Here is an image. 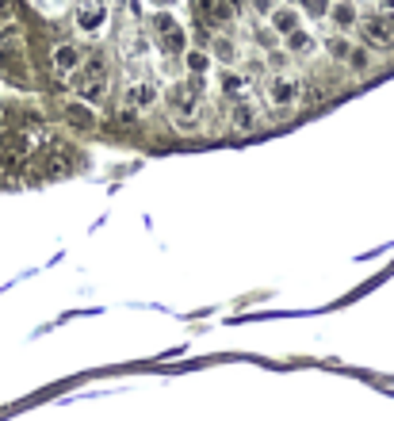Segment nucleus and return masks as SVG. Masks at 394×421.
<instances>
[{"instance_id":"obj_1","label":"nucleus","mask_w":394,"mask_h":421,"mask_svg":"<svg viewBox=\"0 0 394 421\" xmlns=\"http://www.w3.org/2000/svg\"><path fill=\"white\" fill-rule=\"evenodd\" d=\"M169 108H173L180 131H196L199 108H203V81H199V77H188V81L173 84V88H169Z\"/></svg>"},{"instance_id":"obj_2","label":"nucleus","mask_w":394,"mask_h":421,"mask_svg":"<svg viewBox=\"0 0 394 421\" xmlns=\"http://www.w3.org/2000/svg\"><path fill=\"white\" fill-rule=\"evenodd\" d=\"M77 96H81V104H92V100H100L107 92V62L104 54H92V58L81 62V69H77Z\"/></svg>"},{"instance_id":"obj_3","label":"nucleus","mask_w":394,"mask_h":421,"mask_svg":"<svg viewBox=\"0 0 394 421\" xmlns=\"http://www.w3.org/2000/svg\"><path fill=\"white\" fill-rule=\"evenodd\" d=\"M264 96H268L272 108L288 111V108H295L299 100H303V81L291 77V73H276L268 84H264Z\"/></svg>"},{"instance_id":"obj_4","label":"nucleus","mask_w":394,"mask_h":421,"mask_svg":"<svg viewBox=\"0 0 394 421\" xmlns=\"http://www.w3.org/2000/svg\"><path fill=\"white\" fill-rule=\"evenodd\" d=\"M360 35H364V42L375 46V50H391L394 46V24L386 16H379V12L360 19Z\"/></svg>"},{"instance_id":"obj_5","label":"nucleus","mask_w":394,"mask_h":421,"mask_svg":"<svg viewBox=\"0 0 394 421\" xmlns=\"http://www.w3.org/2000/svg\"><path fill=\"white\" fill-rule=\"evenodd\" d=\"M73 24H77V31H84V35L104 31L107 4H104V0H81V4H77V12H73Z\"/></svg>"},{"instance_id":"obj_6","label":"nucleus","mask_w":394,"mask_h":421,"mask_svg":"<svg viewBox=\"0 0 394 421\" xmlns=\"http://www.w3.org/2000/svg\"><path fill=\"white\" fill-rule=\"evenodd\" d=\"M81 62H84V54H81L77 42H58V46L50 50V69L58 77H73L77 69H81Z\"/></svg>"},{"instance_id":"obj_7","label":"nucleus","mask_w":394,"mask_h":421,"mask_svg":"<svg viewBox=\"0 0 394 421\" xmlns=\"http://www.w3.org/2000/svg\"><path fill=\"white\" fill-rule=\"evenodd\" d=\"M153 31H157V42H161L165 50H169V54H173V50H188L184 46V27L176 24L173 16H153Z\"/></svg>"},{"instance_id":"obj_8","label":"nucleus","mask_w":394,"mask_h":421,"mask_svg":"<svg viewBox=\"0 0 394 421\" xmlns=\"http://www.w3.org/2000/svg\"><path fill=\"white\" fill-rule=\"evenodd\" d=\"M153 100H157V84L142 77V81H131V88H126L123 104H126V111H146Z\"/></svg>"},{"instance_id":"obj_9","label":"nucleus","mask_w":394,"mask_h":421,"mask_svg":"<svg viewBox=\"0 0 394 421\" xmlns=\"http://www.w3.org/2000/svg\"><path fill=\"white\" fill-rule=\"evenodd\" d=\"M42 173H46V176H69V173H73V153L54 146L46 157H42Z\"/></svg>"},{"instance_id":"obj_10","label":"nucleus","mask_w":394,"mask_h":421,"mask_svg":"<svg viewBox=\"0 0 394 421\" xmlns=\"http://www.w3.org/2000/svg\"><path fill=\"white\" fill-rule=\"evenodd\" d=\"M66 123L73 127V131H92L96 127V111L88 108V104H81V100H73V104H66Z\"/></svg>"},{"instance_id":"obj_11","label":"nucleus","mask_w":394,"mask_h":421,"mask_svg":"<svg viewBox=\"0 0 394 421\" xmlns=\"http://www.w3.org/2000/svg\"><path fill=\"white\" fill-rule=\"evenodd\" d=\"M256 119H261V111H256L253 104H234V111H230V127L234 131H253Z\"/></svg>"},{"instance_id":"obj_12","label":"nucleus","mask_w":394,"mask_h":421,"mask_svg":"<svg viewBox=\"0 0 394 421\" xmlns=\"http://www.w3.org/2000/svg\"><path fill=\"white\" fill-rule=\"evenodd\" d=\"M199 8H203V16L211 19V24H226V19H234V12H230L226 0H199Z\"/></svg>"},{"instance_id":"obj_13","label":"nucleus","mask_w":394,"mask_h":421,"mask_svg":"<svg viewBox=\"0 0 394 421\" xmlns=\"http://www.w3.org/2000/svg\"><path fill=\"white\" fill-rule=\"evenodd\" d=\"M283 42H288V50L291 54H299V58H306V54H314V39L299 27V31H291V35H283Z\"/></svg>"},{"instance_id":"obj_14","label":"nucleus","mask_w":394,"mask_h":421,"mask_svg":"<svg viewBox=\"0 0 394 421\" xmlns=\"http://www.w3.org/2000/svg\"><path fill=\"white\" fill-rule=\"evenodd\" d=\"M272 27H276L279 35L299 31V12L295 8H276V12H272Z\"/></svg>"},{"instance_id":"obj_15","label":"nucleus","mask_w":394,"mask_h":421,"mask_svg":"<svg viewBox=\"0 0 394 421\" xmlns=\"http://www.w3.org/2000/svg\"><path fill=\"white\" fill-rule=\"evenodd\" d=\"M353 50H356V46L345 39V35H333V39H326V54H329L333 62H348V54H353Z\"/></svg>"},{"instance_id":"obj_16","label":"nucleus","mask_w":394,"mask_h":421,"mask_svg":"<svg viewBox=\"0 0 394 421\" xmlns=\"http://www.w3.org/2000/svg\"><path fill=\"white\" fill-rule=\"evenodd\" d=\"M184 66H188L191 77H203L211 69V58H207L203 50H184Z\"/></svg>"},{"instance_id":"obj_17","label":"nucleus","mask_w":394,"mask_h":421,"mask_svg":"<svg viewBox=\"0 0 394 421\" xmlns=\"http://www.w3.org/2000/svg\"><path fill=\"white\" fill-rule=\"evenodd\" d=\"M333 24L345 27V31H348V27H356V8H353V0H341V4L333 8Z\"/></svg>"},{"instance_id":"obj_18","label":"nucleus","mask_w":394,"mask_h":421,"mask_svg":"<svg viewBox=\"0 0 394 421\" xmlns=\"http://www.w3.org/2000/svg\"><path fill=\"white\" fill-rule=\"evenodd\" d=\"M211 46H214V58H218V62H238V46H234L230 39H222V35H218Z\"/></svg>"},{"instance_id":"obj_19","label":"nucleus","mask_w":394,"mask_h":421,"mask_svg":"<svg viewBox=\"0 0 394 421\" xmlns=\"http://www.w3.org/2000/svg\"><path fill=\"white\" fill-rule=\"evenodd\" d=\"M222 88H226V96H245V92H249V77H241V73H230V77H226V84H222Z\"/></svg>"},{"instance_id":"obj_20","label":"nucleus","mask_w":394,"mask_h":421,"mask_svg":"<svg viewBox=\"0 0 394 421\" xmlns=\"http://www.w3.org/2000/svg\"><path fill=\"white\" fill-rule=\"evenodd\" d=\"M348 66L364 69V66H368V54H364V50H353V54H348Z\"/></svg>"},{"instance_id":"obj_21","label":"nucleus","mask_w":394,"mask_h":421,"mask_svg":"<svg viewBox=\"0 0 394 421\" xmlns=\"http://www.w3.org/2000/svg\"><path fill=\"white\" fill-rule=\"evenodd\" d=\"M253 8L256 12H272V0H253Z\"/></svg>"},{"instance_id":"obj_22","label":"nucleus","mask_w":394,"mask_h":421,"mask_svg":"<svg viewBox=\"0 0 394 421\" xmlns=\"http://www.w3.org/2000/svg\"><path fill=\"white\" fill-rule=\"evenodd\" d=\"M8 8H12V0H0V19L8 16Z\"/></svg>"},{"instance_id":"obj_23","label":"nucleus","mask_w":394,"mask_h":421,"mask_svg":"<svg viewBox=\"0 0 394 421\" xmlns=\"http://www.w3.org/2000/svg\"><path fill=\"white\" fill-rule=\"evenodd\" d=\"M379 8H386V12H394V0H379Z\"/></svg>"},{"instance_id":"obj_24","label":"nucleus","mask_w":394,"mask_h":421,"mask_svg":"<svg viewBox=\"0 0 394 421\" xmlns=\"http://www.w3.org/2000/svg\"><path fill=\"white\" fill-rule=\"evenodd\" d=\"M153 4H169V0H153Z\"/></svg>"}]
</instances>
